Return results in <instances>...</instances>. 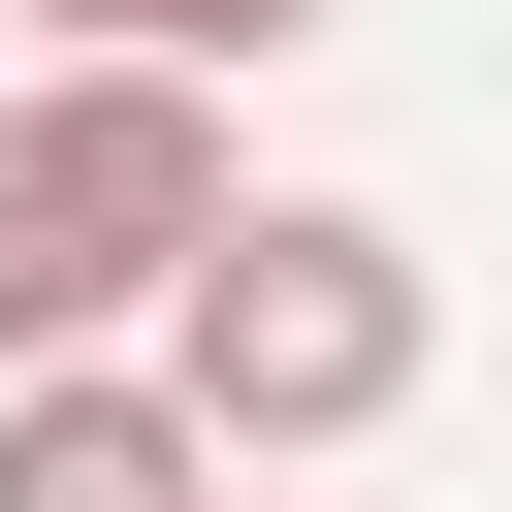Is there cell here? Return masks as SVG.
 <instances>
[{"instance_id": "obj_5", "label": "cell", "mask_w": 512, "mask_h": 512, "mask_svg": "<svg viewBox=\"0 0 512 512\" xmlns=\"http://www.w3.org/2000/svg\"><path fill=\"white\" fill-rule=\"evenodd\" d=\"M32 32H64V64H160V32H192V0H32Z\"/></svg>"}, {"instance_id": "obj_2", "label": "cell", "mask_w": 512, "mask_h": 512, "mask_svg": "<svg viewBox=\"0 0 512 512\" xmlns=\"http://www.w3.org/2000/svg\"><path fill=\"white\" fill-rule=\"evenodd\" d=\"M416 352H448V288H416V224H352V192H256V224L192 256V320H160V384L224 416V480L384 448V416H416Z\"/></svg>"}, {"instance_id": "obj_1", "label": "cell", "mask_w": 512, "mask_h": 512, "mask_svg": "<svg viewBox=\"0 0 512 512\" xmlns=\"http://www.w3.org/2000/svg\"><path fill=\"white\" fill-rule=\"evenodd\" d=\"M224 224H256V160H224L192 64H0V384L160 352Z\"/></svg>"}, {"instance_id": "obj_4", "label": "cell", "mask_w": 512, "mask_h": 512, "mask_svg": "<svg viewBox=\"0 0 512 512\" xmlns=\"http://www.w3.org/2000/svg\"><path fill=\"white\" fill-rule=\"evenodd\" d=\"M288 32H320V0H192V32H160V64H192V96H224V64H288Z\"/></svg>"}, {"instance_id": "obj_3", "label": "cell", "mask_w": 512, "mask_h": 512, "mask_svg": "<svg viewBox=\"0 0 512 512\" xmlns=\"http://www.w3.org/2000/svg\"><path fill=\"white\" fill-rule=\"evenodd\" d=\"M0 512H224V416L160 352H64V384H0Z\"/></svg>"}]
</instances>
